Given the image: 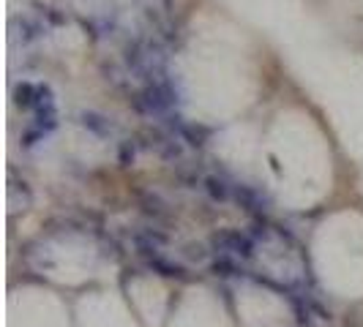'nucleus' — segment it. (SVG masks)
<instances>
[{
  "label": "nucleus",
  "instance_id": "f257e3e1",
  "mask_svg": "<svg viewBox=\"0 0 363 327\" xmlns=\"http://www.w3.org/2000/svg\"><path fill=\"white\" fill-rule=\"evenodd\" d=\"M134 107L140 109L143 115H167L169 109L175 107V93L169 91L167 82H153L137 96Z\"/></svg>",
  "mask_w": 363,
  "mask_h": 327
},
{
  "label": "nucleus",
  "instance_id": "f03ea898",
  "mask_svg": "<svg viewBox=\"0 0 363 327\" xmlns=\"http://www.w3.org/2000/svg\"><path fill=\"white\" fill-rule=\"evenodd\" d=\"M82 120H85V126L91 128V131H96V134H109V123L101 117V115L88 112V115H82Z\"/></svg>",
  "mask_w": 363,
  "mask_h": 327
}]
</instances>
